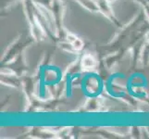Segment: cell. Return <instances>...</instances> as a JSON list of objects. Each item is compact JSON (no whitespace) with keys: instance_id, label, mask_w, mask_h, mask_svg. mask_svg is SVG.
Instances as JSON below:
<instances>
[]
</instances>
